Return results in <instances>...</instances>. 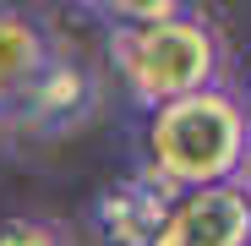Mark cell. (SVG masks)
<instances>
[{
	"mask_svg": "<svg viewBox=\"0 0 251 246\" xmlns=\"http://www.w3.org/2000/svg\"><path fill=\"white\" fill-rule=\"evenodd\" d=\"M50 60V38L38 22H27L22 11H0V109H11L17 93L44 71Z\"/></svg>",
	"mask_w": 251,
	"mask_h": 246,
	"instance_id": "8992f818",
	"label": "cell"
},
{
	"mask_svg": "<svg viewBox=\"0 0 251 246\" xmlns=\"http://www.w3.org/2000/svg\"><path fill=\"white\" fill-rule=\"evenodd\" d=\"M148 246H251V186L229 181L175 197L170 219Z\"/></svg>",
	"mask_w": 251,
	"mask_h": 246,
	"instance_id": "3957f363",
	"label": "cell"
},
{
	"mask_svg": "<svg viewBox=\"0 0 251 246\" xmlns=\"http://www.w3.org/2000/svg\"><path fill=\"white\" fill-rule=\"evenodd\" d=\"M99 88H93V71L82 60H66V55H50L44 71H38L27 88L17 93L11 115L22 120L27 132H60V126H76L82 115L93 109Z\"/></svg>",
	"mask_w": 251,
	"mask_h": 246,
	"instance_id": "5b68a950",
	"label": "cell"
},
{
	"mask_svg": "<svg viewBox=\"0 0 251 246\" xmlns=\"http://www.w3.org/2000/svg\"><path fill=\"white\" fill-rule=\"evenodd\" d=\"M0 246H66L55 224L44 219H27V214H11V219H0Z\"/></svg>",
	"mask_w": 251,
	"mask_h": 246,
	"instance_id": "52a82bcc",
	"label": "cell"
},
{
	"mask_svg": "<svg viewBox=\"0 0 251 246\" xmlns=\"http://www.w3.org/2000/svg\"><path fill=\"white\" fill-rule=\"evenodd\" d=\"M109 60L120 66L126 88L142 109L191 99L224 82V44L213 22H202L197 11H180V6L158 22H115Z\"/></svg>",
	"mask_w": 251,
	"mask_h": 246,
	"instance_id": "7a4b0ae2",
	"label": "cell"
},
{
	"mask_svg": "<svg viewBox=\"0 0 251 246\" xmlns=\"http://www.w3.org/2000/svg\"><path fill=\"white\" fill-rule=\"evenodd\" d=\"M175 208V191L158 186L148 170L142 175H126V181H109L93 208H88V230L99 235V246H148L158 235V224L170 219Z\"/></svg>",
	"mask_w": 251,
	"mask_h": 246,
	"instance_id": "277c9868",
	"label": "cell"
},
{
	"mask_svg": "<svg viewBox=\"0 0 251 246\" xmlns=\"http://www.w3.org/2000/svg\"><path fill=\"white\" fill-rule=\"evenodd\" d=\"M246 170H251V126L240 93H229L224 82L191 99L158 104L148 115V175L175 197L246 181Z\"/></svg>",
	"mask_w": 251,
	"mask_h": 246,
	"instance_id": "6da1fadb",
	"label": "cell"
},
{
	"mask_svg": "<svg viewBox=\"0 0 251 246\" xmlns=\"http://www.w3.org/2000/svg\"><path fill=\"white\" fill-rule=\"evenodd\" d=\"M240 109H246V126H251V88H246V99H240Z\"/></svg>",
	"mask_w": 251,
	"mask_h": 246,
	"instance_id": "ba28073f",
	"label": "cell"
}]
</instances>
